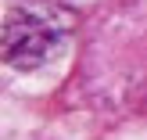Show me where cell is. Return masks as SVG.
<instances>
[{"mask_svg":"<svg viewBox=\"0 0 147 140\" xmlns=\"http://www.w3.org/2000/svg\"><path fill=\"white\" fill-rule=\"evenodd\" d=\"M57 47H61V29L40 11L18 7L0 25V57L11 68H40L57 54Z\"/></svg>","mask_w":147,"mask_h":140,"instance_id":"1","label":"cell"}]
</instances>
